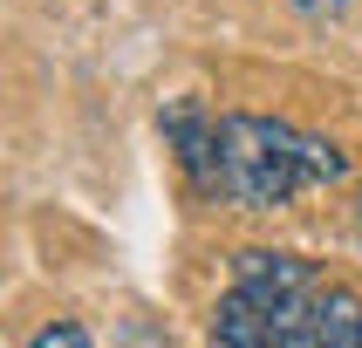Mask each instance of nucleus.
Wrapping results in <instances>:
<instances>
[{"instance_id":"nucleus-2","label":"nucleus","mask_w":362,"mask_h":348,"mask_svg":"<svg viewBox=\"0 0 362 348\" xmlns=\"http://www.w3.org/2000/svg\"><path fill=\"white\" fill-rule=\"evenodd\" d=\"M212 348H362V294L301 253H233Z\"/></svg>"},{"instance_id":"nucleus-1","label":"nucleus","mask_w":362,"mask_h":348,"mask_svg":"<svg viewBox=\"0 0 362 348\" xmlns=\"http://www.w3.org/2000/svg\"><path fill=\"white\" fill-rule=\"evenodd\" d=\"M164 137L178 150L192 191L233 212H281V205L322 191L349 171V157L315 130H294L281 116H246V109H199V102H171L164 109Z\"/></svg>"},{"instance_id":"nucleus-3","label":"nucleus","mask_w":362,"mask_h":348,"mask_svg":"<svg viewBox=\"0 0 362 348\" xmlns=\"http://www.w3.org/2000/svg\"><path fill=\"white\" fill-rule=\"evenodd\" d=\"M21 348H96V342H89V328H82V321H48V328H35Z\"/></svg>"},{"instance_id":"nucleus-4","label":"nucleus","mask_w":362,"mask_h":348,"mask_svg":"<svg viewBox=\"0 0 362 348\" xmlns=\"http://www.w3.org/2000/svg\"><path fill=\"white\" fill-rule=\"evenodd\" d=\"M294 7H301V14H315V20H322V14H342L349 0H294Z\"/></svg>"}]
</instances>
